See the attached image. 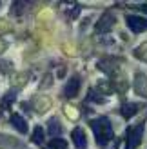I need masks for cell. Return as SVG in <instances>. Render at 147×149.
I'll use <instances>...</instances> for the list:
<instances>
[{
	"label": "cell",
	"instance_id": "cell-1",
	"mask_svg": "<svg viewBox=\"0 0 147 149\" xmlns=\"http://www.w3.org/2000/svg\"><path fill=\"white\" fill-rule=\"evenodd\" d=\"M91 129H93L94 136H96V142L100 146H105L107 142L113 140V125L105 116H100V118L91 120Z\"/></svg>",
	"mask_w": 147,
	"mask_h": 149
},
{
	"label": "cell",
	"instance_id": "cell-2",
	"mask_svg": "<svg viewBox=\"0 0 147 149\" xmlns=\"http://www.w3.org/2000/svg\"><path fill=\"white\" fill-rule=\"evenodd\" d=\"M142 136H144V124H136L135 127H131L129 133H127L126 149H136L142 142Z\"/></svg>",
	"mask_w": 147,
	"mask_h": 149
},
{
	"label": "cell",
	"instance_id": "cell-3",
	"mask_svg": "<svg viewBox=\"0 0 147 149\" xmlns=\"http://www.w3.org/2000/svg\"><path fill=\"white\" fill-rule=\"evenodd\" d=\"M127 27L133 33H142L147 29V18L144 17H136V15H127Z\"/></svg>",
	"mask_w": 147,
	"mask_h": 149
},
{
	"label": "cell",
	"instance_id": "cell-4",
	"mask_svg": "<svg viewBox=\"0 0 147 149\" xmlns=\"http://www.w3.org/2000/svg\"><path fill=\"white\" fill-rule=\"evenodd\" d=\"M113 24H116L114 15L105 13V15H102V18L98 20V24H96V31H98V33H105V31H109V29L113 27Z\"/></svg>",
	"mask_w": 147,
	"mask_h": 149
},
{
	"label": "cell",
	"instance_id": "cell-5",
	"mask_svg": "<svg viewBox=\"0 0 147 149\" xmlns=\"http://www.w3.org/2000/svg\"><path fill=\"white\" fill-rule=\"evenodd\" d=\"M133 87H135V91L140 96H147V77H145L144 73H138L136 77H135Z\"/></svg>",
	"mask_w": 147,
	"mask_h": 149
},
{
	"label": "cell",
	"instance_id": "cell-6",
	"mask_svg": "<svg viewBox=\"0 0 147 149\" xmlns=\"http://www.w3.org/2000/svg\"><path fill=\"white\" fill-rule=\"evenodd\" d=\"M78 89H80V78H78V77H73V78L67 82V86H65L64 95L67 96V98H73V96L78 95Z\"/></svg>",
	"mask_w": 147,
	"mask_h": 149
},
{
	"label": "cell",
	"instance_id": "cell-7",
	"mask_svg": "<svg viewBox=\"0 0 147 149\" xmlns=\"http://www.w3.org/2000/svg\"><path fill=\"white\" fill-rule=\"evenodd\" d=\"M73 142H75V146L78 147V149H84L85 146H87V140H85V135H84V131L80 129V127H76V129H73Z\"/></svg>",
	"mask_w": 147,
	"mask_h": 149
},
{
	"label": "cell",
	"instance_id": "cell-8",
	"mask_svg": "<svg viewBox=\"0 0 147 149\" xmlns=\"http://www.w3.org/2000/svg\"><path fill=\"white\" fill-rule=\"evenodd\" d=\"M11 122H13L15 127L18 129V133H22V135H26V133H27V124H26V120L20 115H13L11 116Z\"/></svg>",
	"mask_w": 147,
	"mask_h": 149
},
{
	"label": "cell",
	"instance_id": "cell-9",
	"mask_svg": "<svg viewBox=\"0 0 147 149\" xmlns=\"http://www.w3.org/2000/svg\"><path fill=\"white\" fill-rule=\"evenodd\" d=\"M140 109V106L138 104H126V106H122V115L126 118H131L136 115V111Z\"/></svg>",
	"mask_w": 147,
	"mask_h": 149
},
{
	"label": "cell",
	"instance_id": "cell-10",
	"mask_svg": "<svg viewBox=\"0 0 147 149\" xmlns=\"http://www.w3.org/2000/svg\"><path fill=\"white\" fill-rule=\"evenodd\" d=\"M49 135H53V136H56L58 133L62 131V125H60V122H58V118H51L49 120Z\"/></svg>",
	"mask_w": 147,
	"mask_h": 149
},
{
	"label": "cell",
	"instance_id": "cell-11",
	"mask_svg": "<svg viewBox=\"0 0 147 149\" xmlns=\"http://www.w3.org/2000/svg\"><path fill=\"white\" fill-rule=\"evenodd\" d=\"M135 56H136V58H140V60H144V62H147V42L142 44L140 47H136V49H135Z\"/></svg>",
	"mask_w": 147,
	"mask_h": 149
},
{
	"label": "cell",
	"instance_id": "cell-12",
	"mask_svg": "<svg viewBox=\"0 0 147 149\" xmlns=\"http://www.w3.org/2000/svg\"><path fill=\"white\" fill-rule=\"evenodd\" d=\"M33 142L35 144H42L44 142V127L42 125H36L33 131Z\"/></svg>",
	"mask_w": 147,
	"mask_h": 149
},
{
	"label": "cell",
	"instance_id": "cell-13",
	"mask_svg": "<svg viewBox=\"0 0 147 149\" xmlns=\"http://www.w3.org/2000/svg\"><path fill=\"white\" fill-rule=\"evenodd\" d=\"M49 147L51 149H67V142L62 140V138H53L49 142Z\"/></svg>",
	"mask_w": 147,
	"mask_h": 149
},
{
	"label": "cell",
	"instance_id": "cell-14",
	"mask_svg": "<svg viewBox=\"0 0 147 149\" xmlns=\"http://www.w3.org/2000/svg\"><path fill=\"white\" fill-rule=\"evenodd\" d=\"M65 113H67V116L73 118V120H76V118L80 116V113H78V111L73 107V106H65Z\"/></svg>",
	"mask_w": 147,
	"mask_h": 149
},
{
	"label": "cell",
	"instance_id": "cell-15",
	"mask_svg": "<svg viewBox=\"0 0 147 149\" xmlns=\"http://www.w3.org/2000/svg\"><path fill=\"white\" fill-rule=\"evenodd\" d=\"M89 100H93V102H98V104H102L104 102V96H100V95H96L94 91H89V96H87Z\"/></svg>",
	"mask_w": 147,
	"mask_h": 149
},
{
	"label": "cell",
	"instance_id": "cell-16",
	"mask_svg": "<svg viewBox=\"0 0 147 149\" xmlns=\"http://www.w3.org/2000/svg\"><path fill=\"white\" fill-rule=\"evenodd\" d=\"M98 87L102 89V91H104V93H111V87H109L107 84H105V82H104V84H102V82H100V84H98Z\"/></svg>",
	"mask_w": 147,
	"mask_h": 149
},
{
	"label": "cell",
	"instance_id": "cell-17",
	"mask_svg": "<svg viewBox=\"0 0 147 149\" xmlns=\"http://www.w3.org/2000/svg\"><path fill=\"white\" fill-rule=\"evenodd\" d=\"M142 11H145V13H147V4H144V6H142Z\"/></svg>",
	"mask_w": 147,
	"mask_h": 149
}]
</instances>
